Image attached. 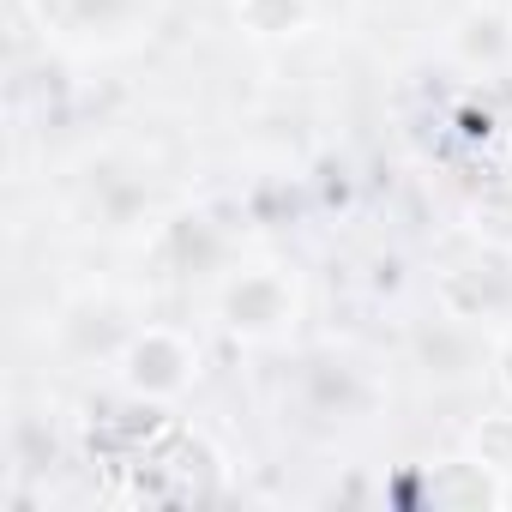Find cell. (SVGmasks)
Segmentation results:
<instances>
[{
    "mask_svg": "<svg viewBox=\"0 0 512 512\" xmlns=\"http://www.w3.org/2000/svg\"><path fill=\"white\" fill-rule=\"evenodd\" d=\"M290 314H296V296H290L284 272H272V266L266 272H241L229 284V296H223V320L241 338H272V332L290 326Z\"/></svg>",
    "mask_w": 512,
    "mask_h": 512,
    "instance_id": "obj_1",
    "label": "cell"
},
{
    "mask_svg": "<svg viewBox=\"0 0 512 512\" xmlns=\"http://www.w3.org/2000/svg\"><path fill=\"white\" fill-rule=\"evenodd\" d=\"M193 362H199V356H193L175 332L151 326V332H139V338L127 344V386L145 392V398H175V392L193 380Z\"/></svg>",
    "mask_w": 512,
    "mask_h": 512,
    "instance_id": "obj_2",
    "label": "cell"
},
{
    "mask_svg": "<svg viewBox=\"0 0 512 512\" xmlns=\"http://www.w3.org/2000/svg\"><path fill=\"white\" fill-rule=\"evenodd\" d=\"M476 458L488 470H512V416H488L476 428Z\"/></svg>",
    "mask_w": 512,
    "mask_h": 512,
    "instance_id": "obj_3",
    "label": "cell"
},
{
    "mask_svg": "<svg viewBox=\"0 0 512 512\" xmlns=\"http://www.w3.org/2000/svg\"><path fill=\"white\" fill-rule=\"evenodd\" d=\"M506 368H512V356H506ZM506 380H512V374H506Z\"/></svg>",
    "mask_w": 512,
    "mask_h": 512,
    "instance_id": "obj_4",
    "label": "cell"
}]
</instances>
